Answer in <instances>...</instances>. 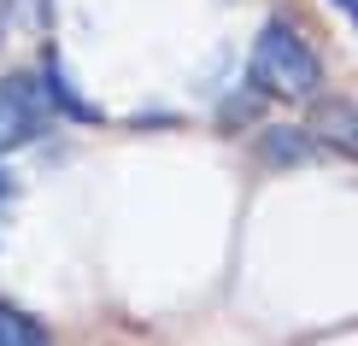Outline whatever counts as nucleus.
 <instances>
[{
    "label": "nucleus",
    "instance_id": "1",
    "mask_svg": "<svg viewBox=\"0 0 358 346\" xmlns=\"http://www.w3.org/2000/svg\"><path fill=\"white\" fill-rule=\"evenodd\" d=\"M252 88L276 94V100H311L323 88V65L294 24H264L259 29V41H252Z\"/></svg>",
    "mask_w": 358,
    "mask_h": 346
},
{
    "label": "nucleus",
    "instance_id": "2",
    "mask_svg": "<svg viewBox=\"0 0 358 346\" xmlns=\"http://www.w3.org/2000/svg\"><path fill=\"white\" fill-rule=\"evenodd\" d=\"M48 88H41V77H29V71H12L6 82H0V153H18V147H29L41 129H48Z\"/></svg>",
    "mask_w": 358,
    "mask_h": 346
},
{
    "label": "nucleus",
    "instance_id": "3",
    "mask_svg": "<svg viewBox=\"0 0 358 346\" xmlns=\"http://www.w3.org/2000/svg\"><path fill=\"white\" fill-rule=\"evenodd\" d=\"M311 141L335 147V153L358 159V106L352 100H317V112H311Z\"/></svg>",
    "mask_w": 358,
    "mask_h": 346
},
{
    "label": "nucleus",
    "instance_id": "4",
    "mask_svg": "<svg viewBox=\"0 0 358 346\" xmlns=\"http://www.w3.org/2000/svg\"><path fill=\"white\" fill-rule=\"evenodd\" d=\"M41 88H48V106H59L65 117H77V124H94V117H100V112L77 94V88L65 82V71H59V59H53V53H48V71H41Z\"/></svg>",
    "mask_w": 358,
    "mask_h": 346
},
{
    "label": "nucleus",
    "instance_id": "5",
    "mask_svg": "<svg viewBox=\"0 0 358 346\" xmlns=\"http://www.w3.org/2000/svg\"><path fill=\"white\" fill-rule=\"evenodd\" d=\"M0 346H48V329H41V317L0 299Z\"/></svg>",
    "mask_w": 358,
    "mask_h": 346
},
{
    "label": "nucleus",
    "instance_id": "6",
    "mask_svg": "<svg viewBox=\"0 0 358 346\" xmlns=\"http://www.w3.org/2000/svg\"><path fill=\"white\" fill-rule=\"evenodd\" d=\"M264 159L271 164H306L311 159V135L306 129H264Z\"/></svg>",
    "mask_w": 358,
    "mask_h": 346
},
{
    "label": "nucleus",
    "instance_id": "7",
    "mask_svg": "<svg viewBox=\"0 0 358 346\" xmlns=\"http://www.w3.org/2000/svg\"><path fill=\"white\" fill-rule=\"evenodd\" d=\"M6 18L24 24V29H41V18H48V0H6Z\"/></svg>",
    "mask_w": 358,
    "mask_h": 346
},
{
    "label": "nucleus",
    "instance_id": "8",
    "mask_svg": "<svg viewBox=\"0 0 358 346\" xmlns=\"http://www.w3.org/2000/svg\"><path fill=\"white\" fill-rule=\"evenodd\" d=\"M335 6H341V12H347V18L358 24V0H335Z\"/></svg>",
    "mask_w": 358,
    "mask_h": 346
},
{
    "label": "nucleus",
    "instance_id": "9",
    "mask_svg": "<svg viewBox=\"0 0 358 346\" xmlns=\"http://www.w3.org/2000/svg\"><path fill=\"white\" fill-rule=\"evenodd\" d=\"M6 194H12V188H6V176H0V200H6Z\"/></svg>",
    "mask_w": 358,
    "mask_h": 346
}]
</instances>
